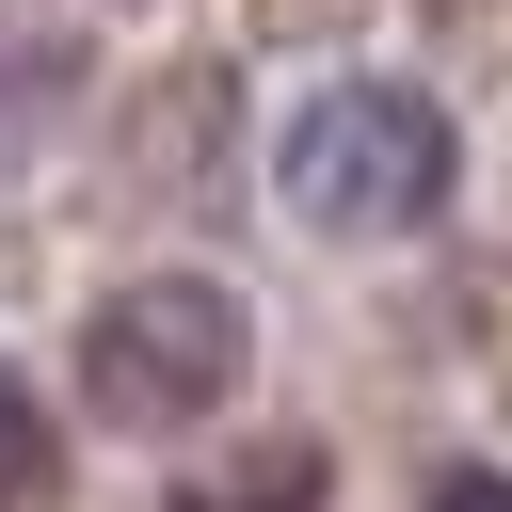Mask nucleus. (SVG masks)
<instances>
[{"label":"nucleus","mask_w":512,"mask_h":512,"mask_svg":"<svg viewBox=\"0 0 512 512\" xmlns=\"http://www.w3.org/2000/svg\"><path fill=\"white\" fill-rule=\"evenodd\" d=\"M32 480V416H16V368H0V496Z\"/></svg>","instance_id":"nucleus-6"},{"label":"nucleus","mask_w":512,"mask_h":512,"mask_svg":"<svg viewBox=\"0 0 512 512\" xmlns=\"http://www.w3.org/2000/svg\"><path fill=\"white\" fill-rule=\"evenodd\" d=\"M64 96H80V16L64 0H0V160H32Z\"/></svg>","instance_id":"nucleus-3"},{"label":"nucleus","mask_w":512,"mask_h":512,"mask_svg":"<svg viewBox=\"0 0 512 512\" xmlns=\"http://www.w3.org/2000/svg\"><path fill=\"white\" fill-rule=\"evenodd\" d=\"M320 480H336V464H320L304 432H272V448H224V464H192V480H176V512H320Z\"/></svg>","instance_id":"nucleus-4"},{"label":"nucleus","mask_w":512,"mask_h":512,"mask_svg":"<svg viewBox=\"0 0 512 512\" xmlns=\"http://www.w3.org/2000/svg\"><path fill=\"white\" fill-rule=\"evenodd\" d=\"M240 352H256V320L224 272H128L80 320V400L112 432H192L208 400H240Z\"/></svg>","instance_id":"nucleus-2"},{"label":"nucleus","mask_w":512,"mask_h":512,"mask_svg":"<svg viewBox=\"0 0 512 512\" xmlns=\"http://www.w3.org/2000/svg\"><path fill=\"white\" fill-rule=\"evenodd\" d=\"M416 512H512V480H496V464H448V480H432Z\"/></svg>","instance_id":"nucleus-5"},{"label":"nucleus","mask_w":512,"mask_h":512,"mask_svg":"<svg viewBox=\"0 0 512 512\" xmlns=\"http://www.w3.org/2000/svg\"><path fill=\"white\" fill-rule=\"evenodd\" d=\"M448 176H464V144H448V96H416V80H320L272 128V192L320 240H400L448 208Z\"/></svg>","instance_id":"nucleus-1"}]
</instances>
